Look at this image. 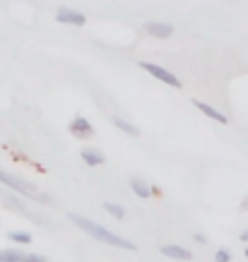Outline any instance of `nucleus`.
<instances>
[{
    "label": "nucleus",
    "instance_id": "obj_1",
    "mask_svg": "<svg viewBox=\"0 0 248 262\" xmlns=\"http://www.w3.org/2000/svg\"><path fill=\"white\" fill-rule=\"evenodd\" d=\"M70 219H72V224H75L80 231H85L87 236H92V238H96V241H101V243H106V246L120 248V250H135V243H130L128 238H123V236H118V233H113V231L104 229L101 224L92 222V219H87V216L72 214Z\"/></svg>",
    "mask_w": 248,
    "mask_h": 262
},
{
    "label": "nucleus",
    "instance_id": "obj_2",
    "mask_svg": "<svg viewBox=\"0 0 248 262\" xmlns=\"http://www.w3.org/2000/svg\"><path fill=\"white\" fill-rule=\"evenodd\" d=\"M0 183L3 185H8V188H12L15 192H19V195H24V198H32V200H39V202H46V195L34 185V183L24 181V178H17V176L12 173H5V171H0Z\"/></svg>",
    "mask_w": 248,
    "mask_h": 262
},
{
    "label": "nucleus",
    "instance_id": "obj_3",
    "mask_svg": "<svg viewBox=\"0 0 248 262\" xmlns=\"http://www.w3.org/2000/svg\"><path fill=\"white\" fill-rule=\"evenodd\" d=\"M140 68H142L144 72H150V75H154L159 82H164V84H169V87H174V89H181V84L183 82L178 80L174 72H169L167 68H161V65H154V63H147V60H142L140 63Z\"/></svg>",
    "mask_w": 248,
    "mask_h": 262
},
{
    "label": "nucleus",
    "instance_id": "obj_4",
    "mask_svg": "<svg viewBox=\"0 0 248 262\" xmlns=\"http://www.w3.org/2000/svg\"><path fill=\"white\" fill-rule=\"evenodd\" d=\"M56 19L60 24H72V27H82V24H87V17L77 12V10H70V8H60L56 12Z\"/></svg>",
    "mask_w": 248,
    "mask_h": 262
},
{
    "label": "nucleus",
    "instance_id": "obj_5",
    "mask_svg": "<svg viewBox=\"0 0 248 262\" xmlns=\"http://www.w3.org/2000/svg\"><path fill=\"white\" fill-rule=\"evenodd\" d=\"M70 133L75 137H92L94 135V127L85 116H75V120L70 123Z\"/></svg>",
    "mask_w": 248,
    "mask_h": 262
},
{
    "label": "nucleus",
    "instance_id": "obj_6",
    "mask_svg": "<svg viewBox=\"0 0 248 262\" xmlns=\"http://www.w3.org/2000/svg\"><path fill=\"white\" fill-rule=\"evenodd\" d=\"M144 32L150 36H154V39H169L174 34V27L167 22H147L144 24Z\"/></svg>",
    "mask_w": 248,
    "mask_h": 262
},
{
    "label": "nucleus",
    "instance_id": "obj_7",
    "mask_svg": "<svg viewBox=\"0 0 248 262\" xmlns=\"http://www.w3.org/2000/svg\"><path fill=\"white\" fill-rule=\"evenodd\" d=\"M80 157H82V161L87 164V166H101L106 161V157L101 154L99 149H92V147H85V149L80 151Z\"/></svg>",
    "mask_w": 248,
    "mask_h": 262
},
{
    "label": "nucleus",
    "instance_id": "obj_8",
    "mask_svg": "<svg viewBox=\"0 0 248 262\" xmlns=\"http://www.w3.org/2000/svg\"><path fill=\"white\" fill-rule=\"evenodd\" d=\"M161 255H167L171 260H191V250H185L181 246H161Z\"/></svg>",
    "mask_w": 248,
    "mask_h": 262
},
{
    "label": "nucleus",
    "instance_id": "obj_9",
    "mask_svg": "<svg viewBox=\"0 0 248 262\" xmlns=\"http://www.w3.org/2000/svg\"><path fill=\"white\" fill-rule=\"evenodd\" d=\"M193 103H195V108H198L200 113H205L208 118L217 120V123H226V116H224V113H219L217 108H212L210 103H205V101H193Z\"/></svg>",
    "mask_w": 248,
    "mask_h": 262
},
{
    "label": "nucleus",
    "instance_id": "obj_10",
    "mask_svg": "<svg viewBox=\"0 0 248 262\" xmlns=\"http://www.w3.org/2000/svg\"><path fill=\"white\" fill-rule=\"evenodd\" d=\"M130 188H133V192H135L140 200H147L150 195H152V188H150L142 178H133V181H130Z\"/></svg>",
    "mask_w": 248,
    "mask_h": 262
},
{
    "label": "nucleus",
    "instance_id": "obj_11",
    "mask_svg": "<svg viewBox=\"0 0 248 262\" xmlns=\"http://www.w3.org/2000/svg\"><path fill=\"white\" fill-rule=\"evenodd\" d=\"M113 123H116V127L118 130H123L126 135H130V137H140V130H137L133 123H128L126 118H120V116H113Z\"/></svg>",
    "mask_w": 248,
    "mask_h": 262
},
{
    "label": "nucleus",
    "instance_id": "obj_12",
    "mask_svg": "<svg viewBox=\"0 0 248 262\" xmlns=\"http://www.w3.org/2000/svg\"><path fill=\"white\" fill-rule=\"evenodd\" d=\"M8 236H10V241L22 243V246H29V243H32V233H27V231H10Z\"/></svg>",
    "mask_w": 248,
    "mask_h": 262
},
{
    "label": "nucleus",
    "instance_id": "obj_13",
    "mask_svg": "<svg viewBox=\"0 0 248 262\" xmlns=\"http://www.w3.org/2000/svg\"><path fill=\"white\" fill-rule=\"evenodd\" d=\"M104 209L113 216V219H123V216H126V209L120 205H116V202H104Z\"/></svg>",
    "mask_w": 248,
    "mask_h": 262
},
{
    "label": "nucleus",
    "instance_id": "obj_14",
    "mask_svg": "<svg viewBox=\"0 0 248 262\" xmlns=\"http://www.w3.org/2000/svg\"><path fill=\"white\" fill-rule=\"evenodd\" d=\"M24 253H15V250H5L0 253V262H22Z\"/></svg>",
    "mask_w": 248,
    "mask_h": 262
},
{
    "label": "nucleus",
    "instance_id": "obj_15",
    "mask_svg": "<svg viewBox=\"0 0 248 262\" xmlns=\"http://www.w3.org/2000/svg\"><path fill=\"white\" fill-rule=\"evenodd\" d=\"M215 262H232V253L226 248H219L215 253Z\"/></svg>",
    "mask_w": 248,
    "mask_h": 262
},
{
    "label": "nucleus",
    "instance_id": "obj_16",
    "mask_svg": "<svg viewBox=\"0 0 248 262\" xmlns=\"http://www.w3.org/2000/svg\"><path fill=\"white\" fill-rule=\"evenodd\" d=\"M22 262H46V260H44L41 255H24Z\"/></svg>",
    "mask_w": 248,
    "mask_h": 262
},
{
    "label": "nucleus",
    "instance_id": "obj_17",
    "mask_svg": "<svg viewBox=\"0 0 248 262\" xmlns=\"http://www.w3.org/2000/svg\"><path fill=\"white\" fill-rule=\"evenodd\" d=\"M195 241H198V243H208V236H202V233H195Z\"/></svg>",
    "mask_w": 248,
    "mask_h": 262
},
{
    "label": "nucleus",
    "instance_id": "obj_18",
    "mask_svg": "<svg viewBox=\"0 0 248 262\" xmlns=\"http://www.w3.org/2000/svg\"><path fill=\"white\" fill-rule=\"evenodd\" d=\"M241 241H243V243H248V229L246 231H241V236H239Z\"/></svg>",
    "mask_w": 248,
    "mask_h": 262
},
{
    "label": "nucleus",
    "instance_id": "obj_19",
    "mask_svg": "<svg viewBox=\"0 0 248 262\" xmlns=\"http://www.w3.org/2000/svg\"><path fill=\"white\" fill-rule=\"evenodd\" d=\"M246 257H248V246H246Z\"/></svg>",
    "mask_w": 248,
    "mask_h": 262
}]
</instances>
